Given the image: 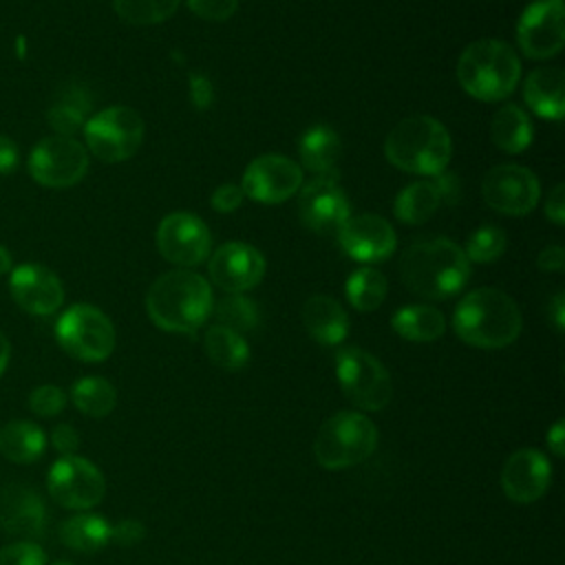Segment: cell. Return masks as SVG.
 I'll use <instances>...</instances> for the list:
<instances>
[{"label":"cell","instance_id":"cell-26","mask_svg":"<svg viewBox=\"0 0 565 565\" xmlns=\"http://www.w3.org/2000/svg\"><path fill=\"white\" fill-rule=\"evenodd\" d=\"M393 331L411 342H433L444 335V313L430 305H406L399 307L391 318Z\"/></svg>","mask_w":565,"mask_h":565},{"label":"cell","instance_id":"cell-28","mask_svg":"<svg viewBox=\"0 0 565 565\" xmlns=\"http://www.w3.org/2000/svg\"><path fill=\"white\" fill-rule=\"evenodd\" d=\"M492 141L499 150L519 154L532 143V121L516 104L501 106L490 124Z\"/></svg>","mask_w":565,"mask_h":565},{"label":"cell","instance_id":"cell-9","mask_svg":"<svg viewBox=\"0 0 565 565\" xmlns=\"http://www.w3.org/2000/svg\"><path fill=\"white\" fill-rule=\"evenodd\" d=\"M143 130V119L135 108L110 106L84 124V139L99 161L119 163L139 150Z\"/></svg>","mask_w":565,"mask_h":565},{"label":"cell","instance_id":"cell-25","mask_svg":"<svg viewBox=\"0 0 565 565\" xmlns=\"http://www.w3.org/2000/svg\"><path fill=\"white\" fill-rule=\"evenodd\" d=\"M46 448L44 430L29 419H11L0 428V452L13 463H33Z\"/></svg>","mask_w":565,"mask_h":565},{"label":"cell","instance_id":"cell-40","mask_svg":"<svg viewBox=\"0 0 565 565\" xmlns=\"http://www.w3.org/2000/svg\"><path fill=\"white\" fill-rule=\"evenodd\" d=\"M146 536V525L137 519H124L115 525H110V543H117L121 547H132Z\"/></svg>","mask_w":565,"mask_h":565},{"label":"cell","instance_id":"cell-41","mask_svg":"<svg viewBox=\"0 0 565 565\" xmlns=\"http://www.w3.org/2000/svg\"><path fill=\"white\" fill-rule=\"evenodd\" d=\"M243 190L241 185H234V183H221L212 196H210V203L216 212H234L241 203H243Z\"/></svg>","mask_w":565,"mask_h":565},{"label":"cell","instance_id":"cell-47","mask_svg":"<svg viewBox=\"0 0 565 565\" xmlns=\"http://www.w3.org/2000/svg\"><path fill=\"white\" fill-rule=\"evenodd\" d=\"M433 183L437 185V192H439L441 201H446V203H455L459 199V194H461L459 181L455 177H450V174L441 172V174H437V181H433Z\"/></svg>","mask_w":565,"mask_h":565},{"label":"cell","instance_id":"cell-34","mask_svg":"<svg viewBox=\"0 0 565 565\" xmlns=\"http://www.w3.org/2000/svg\"><path fill=\"white\" fill-rule=\"evenodd\" d=\"M115 13L132 26H150L168 20L179 0H113Z\"/></svg>","mask_w":565,"mask_h":565},{"label":"cell","instance_id":"cell-14","mask_svg":"<svg viewBox=\"0 0 565 565\" xmlns=\"http://www.w3.org/2000/svg\"><path fill=\"white\" fill-rule=\"evenodd\" d=\"M516 42L532 60L554 57L565 42L563 0H534L516 24Z\"/></svg>","mask_w":565,"mask_h":565},{"label":"cell","instance_id":"cell-48","mask_svg":"<svg viewBox=\"0 0 565 565\" xmlns=\"http://www.w3.org/2000/svg\"><path fill=\"white\" fill-rule=\"evenodd\" d=\"M547 448L552 450L554 457H563V452H565V422L563 419H556L547 428Z\"/></svg>","mask_w":565,"mask_h":565},{"label":"cell","instance_id":"cell-17","mask_svg":"<svg viewBox=\"0 0 565 565\" xmlns=\"http://www.w3.org/2000/svg\"><path fill=\"white\" fill-rule=\"evenodd\" d=\"M552 483V463L536 448L514 450L501 468V490L514 503L539 501Z\"/></svg>","mask_w":565,"mask_h":565},{"label":"cell","instance_id":"cell-3","mask_svg":"<svg viewBox=\"0 0 565 565\" xmlns=\"http://www.w3.org/2000/svg\"><path fill=\"white\" fill-rule=\"evenodd\" d=\"M146 311L163 331L194 333L212 311L210 282L190 269L166 271L150 285Z\"/></svg>","mask_w":565,"mask_h":565},{"label":"cell","instance_id":"cell-10","mask_svg":"<svg viewBox=\"0 0 565 565\" xmlns=\"http://www.w3.org/2000/svg\"><path fill=\"white\" fill-rule=\"evenodd\" d=\"M88 170V152L86 148L64 135H51L38 141L29 154V172L31 177L53 190L71 188L84 179Z\"/></svg>","mask_w":565,"mask_h":565},{"label":"cell","instance_id":"cell-45","mask_svg":"<svg viewBox=\"0 0 565 565\" xmlns=\"http://www.w3.org/2000/svg\"><path fill=\"white\" fill-rule=\"evenodd\" d=\"M565 265V249L561 245H547L536 256V267L541 271H561Z\"/></svg>","mask_w":565,"mask_h":565},{"label":"cell","instance_id":"cell-19","mask_svg":"<svg viewBox=\"0 0 565 565\" xmlns=\"http://www.w3.org/2000/svg\"><path fill=\"white\" fill-rule=\"evenodd\" d=\"M340 247L360 263H380L395 252V230L380 214L349 216L338 230Z\"/></svg>","mask_w":565,"mask_h":565},{"label":"cell","instance_id":"cell-42","mask_svg":"<svg viewBox=\"0 0 565 565\" xmlns=\"http://www.w3.org/2000/svg\"><path fill=\"white\" fill-rule=\"evenodd\" d=\"M188 95L194 108L205 110L214 102V86L203 73H192L190 84H188Z\"/></svg>","mask_w":565,"mask_h":565},{"label":"cell","instance_id":"cell-2","mask_svg":"<svg viewBox=\"0 0 565 565\" xmlns=\"http://www.w3.org/2000/svg\"><path fill=\"white\" fill-rule=\"evenodd\" d=\"M521 327L519 305L494 287L468 291L452 313V329L459 340L477 349H503L519 338Z\"/></svg>","mask_w":565,"mask_h":565},{"label":"cell","instance_id":"cell-51","mask_svg":"<svg viewBox=\"0 0 565 565\" xmlns=\"http://www.w3.org/2000/svg\"><path fill=\"white\" fill-rule=\"evenodd\" d=\"M7 271H11V254L7 247L0 245V276Z\"/></svg>","mask_w":565,"mask_h":565},{"label":"cell","instance_id":"cell-32","mask_svg":"<svg viewBox=\"0 0 565 565\" xmlns=\"http://www.w3.org/2000/svg\"><path fill=\"white\" fill-rule=\"evenodd\" d=\"M71 399L79 413L88 417H106L117 404V391L106 377L86 375L71 386Z\"/></svg>","mask_w":565,"mask_h":565},{"label":"cell","instance_id":"cell-18","mask_svg":"<svg viewBox=\"0 0 565 565\" xmlns=\"http://www.w3.org/2000/svg\"><path fill=\"white\" fill-rule=\"evenodd\" d=\"M298 196V214L300 221L320 234L338 232L344 221L351 216L349 201L344 192L338 188L333 179L316 177L307 185H302Z\"/></svg>","mask_w":565,"mask_h":565},{"label":"cell","instance_id":"cell-35","mask_svg":"<svg viewBox=\"0 0 565 565\" xmlns=\"http://www.w3.org/2000/svg\"><path fill=\"white\" fill-rule=\"evenodd\" d=\"M214 316L221 327H227L241 335L245 331L256 329V324H258V307L252 298H247L243 294L223 296L214 307Z\"/></svg>","mask_w":565,"mask_h":565},{"label":"cell","instance_id":"cell-37","mask_svg":"<svg viewBox=\"0 0 565 565\" xmlns=\"http://www.w3.org/2000/svg\"><path fill=\"white\" fill-rule=\"evenodd\" d=\"M66 406V393L55 384H40L29 393V408L40 417L60 415Z\"/></svg>","mask_w":565,"mask_h":565},{"label":"cell","instance_id":"cell-6","mask_svg":"<svg viewBox=\"0 0 565 565\" xmlns=\"http://www.w3.org/2000/svg\"><path fill=\"white\" fill-rule=\"evenodd\" d=\"M377 448V428L360 411H340L322 422L313 439V457L327 470L362 463Z\"/></svg>","mask_w":565,"mask_h":565},{"label":"cell","instance_id":"cell-20","mask_svg":"<svg viewBox=\"0 0 565 565\" xmlns=\"http://www.w3.org/2000/svg\"><path fill=\"white\" fill-rule=\"evenodd\" d=\"M9 291L20 309L33 316H51L64 302L60 278L44 265H20L9 276Z\"/></svg>","mask_w":565,"mask_h":565},{"label":"cell","instance_id":"cell-27","mask_svg":"<svg viewBox=\"0 0 565 565\" xmlns=\"http://www.w3.org/2000/svg\"><path fill=\"white\" fill-rule=\"evenodd\" d=\"M60 541L75 552H99L110 543V523L90 512L73 514L60 525Z\"/></svg>","mask_w":565,"mask_h":565},{"label":"cell","instance_id":"cell-15","mask_svg":"<svg viewBox=\"0 0 565 565\" xmlns=\"http://www.w3.org/2000/svg\"><path fill=\"white\" fill-rule=\"evenodd\" d=\"M302 188V170L282 154H260L243 172L241 190L258 203H280Z\"/></svg>","mask_w":565,"mask_h":565},{"label":"cell","instance_id":"cell-4","mask_svg":"<svg viewBox=\"0 0 565 565\" xmlns=\"http://www.w3.org/2000/svg\"><path fill=\"white\" fill-rule=\"evenodd\" d=\"M386 159L404 172L437 177L446 170L452 141L441 121L430 115H411L397 121L384 141Z\"/></svg>","mask_w":565,"mask_h":565},{"label":"cell","instance_id":"cell-1","mask_svg":"<svg viewBox=\"0 0 565 565\" xmlns=\"http://www.w3.org/2000/svg\"><path fill=\"white\" fill-rule=\"evenodd\" d=\"M399 276L415 296L444 300L463 289L470 278V260L450 238L417 241L404 252Z\"/></svg>","mask_w":565,"mask_h":565},{"label":"cell","instance_id":"cell-7","mask_svg":"<svg viewBox=\"0 0 565 565\" xmlns=\"http://www.w3.org/2000/svg\"><path fill=\"white\" fill-rule=\"evenodd\" d=\"M60 347L75 360L102 362L115 349V327L110 318L86 302L68 307L55 324Z\"/></svg>","mask_w":565,"mask_h":565},{"label":"cell","instance_id":"cell-13","mask_svg":"<svg viewBox=\"0 0 565 565\" xmlns=\"http://www.w3.org/2000/svg\"><path fill=\"white\" fill-rule=\"evenodd\" d=\"M212 247L207 225L190 212H172L157 227V249L168 263L192 267L205 260Z\"/></svg>","mask_w":565,"mask_h":565},{"label":"cell","instance_id":"cell-5","mask_svg":"<svg viewBox=\"0 0 565 565\" xmlns=\"http://www.w3.org/2000/svg\"><path fill=\"white\" fill-rule=\"evenodd\" d=\"M521 77V62L514 49L494 38L470 42L457 60V79L461 88L479 102L505 99Z\"/></svg>","mask_w":565,"mask_h":565},{"label":"cell","instance_id":"cell-23","mask_svg":"<svg viewBox=\"0 0 565 565\" xmlns=\"http://www.w3.org/2000/svg\"><path fill=\"white\" fill-rule=\"evenodd\" d=\"M298 154L307 170H311L320 179L335 181L338 161L342 154V141L331 126L318 124L307 128L298 139Z\"/></svg>","mask_w":565,"mask_h":565},{"label":"cell","instance_id":"cell-11","mask_svg":"<svg viewBox=\"0 0 565 565\" xmlns=\"http://www.w3.org/2000/svg\"><path fill=\"white\" fill-rule=\"evenodd\" d=\"M46 488L62 508L90 510L104 499L106 479L93 461L79 455H62L49 468Z\"/></svg>","mask_w":565,"mask_h":565},{"label":"cell","instance_id":"cell-38","mask_svg":"<svg viewBox=\"0 0 565 565\" xmlns=\"http://www.w3.org/2000/svg\"><path fill=\"white\" fill-rule=\"evenodd\" d=\"M0 565H46V552L35 541H15L0 547Z\"/></svg>","mask_w":565,"mask_h":565},{"label":"cell","instance_id":"cell-8","mask_svg":"<svg viewBox=\"0 0 565 565\" xmlns=\"http://www.w3.org/2000/svg\"><path fill=\"white\" fill-rule=\"evenodd\" d=\"M335 377L347 399L362 411H382L393 395L384 364L364 349L347 347L335 355Z\"/></svg>","mask_w":565,"mask_h":565},{"label":"cell","instance_id":"cell-49","mask_svg":"<svg viewBox=\"0 0 565 565\" xmlns=\"http://www.w3.org/2000/svg\"><path fill=\"white\" fill-rule=\"evenodd\" d=\"M550 313H552V320H554L556 331H563V324H565V296H563V294H556V296H554Z\"/></svg>","mask_w":565,"mask_h":565},{"label":"cell","instance_id":"cell-29","mask_svg":"<svg viewBox=\"0 0 565 565\" xmlns=\"http://www.w3.org/2000/svg\"><path fill=\"white\" fill-rule=\"evenodd\" d=\"M203 349L210 362L223 371H241L249 362V347L245 338L221 324L205 331Z\"/></svg>","mask_w":565,"mask_h":565},{"label":"cell","instance_id":"cell-31","mask_svg":"<svg viewBox=\"0 0 565 565\" xmlns=\"http://www.w3.org/2000/svg\"><path fill=\"white\" fill-rule=\"evenodd\" d=\"M90 110V99L82 86H68L49 108L46 119L49 126L64 137H73L86 121V115Z\"/></svg>","mask_w":565,"mask_h":565},{"label":"cell","instance_id":"cell-52","mask_svg":"<svg viewBox=\"0 0 565 565\" xmlns=\"http://www.w3.org/2000/svg\"><path fill=\"white\" fill-rule=\"evenodd\" d=\"M53 565H75V563H71V561H55Z\"/></svg>","mask_w":565,"mask_h":565},{"label":"cell","instance_id":"cell-44","mask_svg":"<svg viewBox=\"0 0 565 565\" xmlns=\"http://www.w3.org/2000/svg\"><path fill=\"white\" fill-rule=\"evenodd\" d=\"M545 214L550 221H554L556 225L565 223V185L556 183L552 188V192L547 194V203H545Z\"/></svg>","mask_w":565,"mask_h":565},{"label":"cell","instance_id":"cell-21","mask_svg":"<svg viewBox=\"0 0 565 565\" xmlns=\"http://www.w3.org/2000/svg\"><path fill=\"white\" fill-rule=\"evenodd\" d=\"M0 527L2 532L31 541L44 534L46 505L40 492L24 483H11L0 490Z\"/></svg>","mask_w":565,"mask_h":565},{"label":"cell","instance_id":"cell-43","mask_svg":"<svg viewBox=\"0 0 565 565\" xmlns=\"http://www.w3.org/2000/svg\"><path fill=\"white\" fill-rule=\"evenodd\" d=\"M51 444L60 455H75L79 448V433L71 424H57L51 430Z\"/></svg>","mask_w":565,"mask_h":565},{"label":"cell","instance_id":"cell-24","mask_svg":"<svg viewBox=\"0 0 565 565\" xmlns=\"http://www.w3.org/2000/svg\"><path fill=\"white\" fill-rule=\"evenodd\" d=\"M563 71L556 66L534 68L523 84V99L534 115L543 119H563L565 113V90Z\"/></svg>","mask_w":565,"mask_h":565},{"label":"cell","instance_id":"cell-12","mask_svg":"<svg viewBox=\"0 0 565 565\" xmlns=\"http://www.w3.org/2000/svg\"><path fill=\"white\" fill-rule=\"evenodd\" d=\"M481 194L492 210L508 216H523L536 207L541 185L532 170L516 163H503L486 172Z\"/></svg>","mask_w":565,"mask_h":565},{"label":"cell","instance_id":"cell-22","mask_svg":"<svg viewBox=\"0 0 565 565\" xmlns=\"http://www.w3.org/2000/svg\"><path fill=\"white\" fill-rule=\"evenodd\" d=\"M302 324L307 333L324 347L340 344L349 333V316L342 305L324 294L307 298L302 305Z\"/></svg>","mask_w":565,"mask_h":565},{"label":"cell","instance_id":"cell-33","mask_svg":"<svg viewBox=\"0 0 565 565\" xmlns=\"http://www.w3.org/2000/svg\"><path fill=\"white\" fill-rule=\"evenodd\" d=\"M386 289H388V282L384 274L373 267H362L353 271L344 285L347 300L358 311H375L384 302Z\"/></svg>","mask_w":565,"mask_h":565},{"label":"cell","instance_id":"cell-50","mask_svg":"<svg viewBox=\"0 0 565 565\" xmlns=\"http://www.w3.org/2000/svg\"><path fill=\"white\" fill-rule=\"evenodd\" d=\"M9 358H11V344H9L7 335L0 331V377H2V373L7 371Z\"/></svg>","mask_w":565,"mask_h":565},{"label":"cell","instance_id":"cell-30","mask_svg":"<svg viewBox=\"0 0 565 565\" xmlns=\"http://www.w3.org/2000/svg\"><path fill=\"white\" fill-rule=\"evenodd\" d=\"M439 205L441 196L437 192V185L433 181H415L397 194L393 212L402 223L417 225L428 221Z\"/></svg>","mask_w":565,"mask_h":565},{"label":"cell","instance_id":"cell-39","mask_svg":"<svg viewBox=\"0 0 565 565\" xmlns=\"http://www.w3.org/2000/svg\"><path fill=\"white\" fill-rule=\"evenodd\" d=\"M192 13L210 22H223L234 15L238 0H188Z\"/></svg>","mask_w":565,"mask_h":565},{"label":"cell","instance_id":"cell-16","mask_svg":"<svg viewBox=\"0 0 565 565\" xmlns=\"http://www.w3.org/2000/svg\"><path fill=\"white\" fill-rule=\"evenodd\" d=\"M265 269L267 263L263 254L241 241L221 245L207 263V274L212 282L227 294H241L256 287L263 280Z\"/></svg>","mask_w":565,"mask_h":565},{"label":"cell","instance_id":"cell-36","mask_svg":"<svg viewBox=\"0 0 565 565\" xmlns=\"http://www.w3.org/2000/svg\"><path fill=\"white\" fill-rule=\"evenodd\" d=\"M505 247L508 236L499 225H481L468 236L463 254L470 263H494L503 256Z\"/></svg>","mask_w":565,"mask_h":565},{"label":"cell","instance_id":"cell-46","mask_svg":"<svg viewBox=\"0 0 565 565\" xmlns=\"http://www.w3.org/2000/svg\"><path fill=\"white\" fill-rule=\"evenodd\" d=\"M20 163V152L13 139L0 132V174H9L18 168Z\"/></svg>","mask_w":565,"mask_h":565}]
</instances>
